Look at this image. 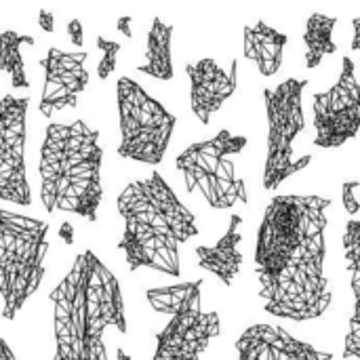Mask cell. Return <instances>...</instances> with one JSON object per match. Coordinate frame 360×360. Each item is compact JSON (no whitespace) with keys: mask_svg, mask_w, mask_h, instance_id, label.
Wrapping results in <instances>:
<instances>
[{"mask_svg":"<svg viewBox=\"0 0 360 360\" xmlns=\"http://www.w3.org/2000/svg\"><path fill=\"white\" fill-rule=\"evenodd\" d=\"M38 25H40L42 32L51 34L55 30V17H53V13L46 11V8H40L38 11Z\"/></svg>","mask_w":360,"mask_h":360,"instance_id":"27","label":"cell"},{"mask_svg":"<svg viewBox=\"0 0 360 360\" xmlns=\"http://www.w3.org/2000/svg\"><path fill=\"white\" fill-rule=\"evenodd\" d=\"M95 44L103 53L101 59H99V65H97V76H99V80H108L110 74L116 70V57H118V51H120V42L110 40V38L99 34L95 38Z\"/></svg>","mask_w":360,"mask_h":360,"instance_id":"24","label":"cell"},{"mask_svg":"<svg viewBox=\"0 0 360 360\" xmlns=\"http://www.w3.org/2000/svg\"><path fill=\"white\" fill-rule=\"evenodd\" d=\"M331 198L274 196L257 230L255 276L268 314L297 323L323 316L331 306L325 272V230Z\"/></svg>","mask_w":360,"mask_h":360,"instance_id":"1","label":"cell"},{"mask_svg":"<svg viewBox=\"0 0 360 360\" xmlns=\"http://www.w3.org/2000/svg\"><path fill=\"white\" fill-rule=\"evenodd\" d=\"M314 146L331 150L354 139L360 131V82L352 57L342 59L338 82L314 93Z\"/></svg>","mask_w":360,"mask_h":360,"instance_id":"8","label":"cell"},{"mask_svg":"<svg viewBox=\"0 0 360 360\" xmlns=\"http://www.w3.org/2000/svg\"><path fill=\"white\" fill-rule=\"evenodd\" d=\"M0 360H19L17 359V354L13 352V348L6 344L4 338H0Z\"/></svg>","mask_w":360,"mask_h":360,"instance_id":"30","label":"cell"},{"mask_svg":"<svg viewBox=\"0 0 360 360\" xmlns=\"http://www.w3.org/2000/svg\"><path fill=\"white\" fill-rule=\"evenodd\" d=\"M118 249L124 253L129 270L150 268L169 276H179V243L171 236H162L137 221H124Z\"/></svg>","mask_w":360,"mask_h":360,"instance_id":"13","label":"cell"},{"mask_svg":"<svg viewBox=\"0 0 360 360\" xmlns=\"http://www.w3.org/2000/svg\"><path fill=\"white\" fill-rule=\"evenodd\" d=\"M243 57L253 61L262 76H274L283 63V51L289 42L287 34L270 27L266 21L243 27Z\"/></svg>","mask_w":360,"mask_h":360,"instance_id":"17","label":"cell"},{"mask_svg":"<svg viewBox=\"0 0 360 360\" xmlns=\"http://www.w3.org/2000/svg\"><path fill=\"white\" fill-rule=\"evenodd\" d=\"M190 78V105L194 116L209 124L211 116L232 97L238 86V59H232L226 72L213 57H205L186 65Z\"/></svg>","mask_w":360,"mask_h":360,"instance_id":"12","label":"cell"},{"mask_svg":"<svg viewBox=\"0 0 360 360\" xmlns=\"http://www.w3.org/2000/svg\"><path fill=\"white\" fill-rule=\"evenodd\" d=\"M68 34H70V40H72V44L74 46H82L84 44V30H82V23H80V19H70L68 21Z\"/></svg>","mask_w":360,"mask_h":360,"instance_id":"26","label":"cell"},{"mask_svg":"<svg viewBox=\"0 0 360 360\" xmlns=\"http://www.w3.org/2000/svg\"><path fill=\"white\" fill-rule=\"evenodd\" d=\"M27 97L0 99V198L21 207L32 205L25 171V116Z\"/></svg>","mask_w":360,"mask_h":360,"instance_id":"9","label":"cell"},{"mask_svg":"<svg viewBox=\"0 0 360 360\" xmlns=\"http://www.w3.org/2000/svg\"><path fill=\"white\" fill-rule=\"evenodd\" d=\"M49 300L55 329L53 360H108L105 331L127 333L120 283L91 249L76 255Z\"/></svg>","mask_w":360,"mask_h":360,"instance_id":"2","label":"cell"},{"mask_svg":"<svg viewBox=\"0 0 360 360\" xmlns=\"http://www.w3.org/2000/svg\"><path fill=\"white\" fill-rule=\"evenodd\" d=\"M354 293V314L350 319L348 335L344 342V359L360 360V285H352Z\"/></svg>","mask_w":360,"mask_h":360,"instance_id":"23","label":"cell"},{"mask_svg":"<svg viewBox=\"0 0 360 360\" xmlns=\"http://www.w3.org/2000/svg\"><path fill=\"white\" fill-rule=\"evenodd\" d=\"M116 105L120 122L118 156L160 165L177 118L129 76H120L116 82Z\"/></svg>","mask_w":360,"mask_h":360,"instance_id":"5","label":"cell"},{"mask_svg":"<svg viewBox=\"0 0 360 360\" xmlns=\"http://www.w3.org/2000/svg\"><path fill=\"white\" fill-rule=\"evenodd\" d=\"M116 207L124 221H137L162 236L175 238L179 245L198 236L194 213L179 202L158 171H152L146 179L131 181L120 192Z\"/></svg>","mask_w":360,"mask_h":360,"instance_id":"7","label":"cell"},{"mask_svg":"<svg viewBox=\"0 0 360 360\" xmlns=\"http://www.w3.org/2000/svg\"><path fill=\"white\" fill-rule=\"evenodd\" d=\"M103 148L84 120L49 124L40 148V200L46 213L65 211L97 221L103 198Z\"/></svg>","mask_w":360,"mask_h":360,"instance_id":"3","label":"cell"},{"mask_svg":"<svg viewBox=\"0 0 360 360\" xmlns=\"http://www.w3.org/2000/svg\"><path fill=\"white\" fill-rule=\"evenodd\" d=\"M86 59V51H61L57 46L46 51V57L40 61L44 68V84L38 105L42 116L49 118L59 110L78 105V95L89 84V72L84 68Z\"/></svg>","mask_w":360,"mask_h":360,"instance_id":"11","label":"cell"},{"mask_svg":"<svg viewBox=\"0 0 360 360\" xmlns=\"http://www.w3.org/2000/svg\"><path fill=\"white\" fill-rule=\"evenodd\" d=\"M171 40H173V25L165 23L160 17H154L146 42V61L139 63L137 70L158 80H171L173 78Z\"/></svg>","mask_w":360,"mask_h":360,"instance_id":"18","label":"cell"},{"mask_svg":"<svg viewBox=\"0 0 360 360\" xmlns=\"http://www.w3.org/2000/svg\"><path fill=\"white\" fill-rule=\"evenodd\" d=\"M338 17H329L323 13H312L306 21L304 42H306V68L314 70L321 65L325 55H333L338 44L333 40V30L338 25Z\"/></svg>","mask_w":360,"mask_h":360,"instance_id":"19","label":"cell"},{"mask_svg":"<svg viewBox=\"0 0 360 360\" xmlns=\"http://www.w3.org/2000/svg\"><path fill=\"white\" fill-rule=\"evenodd\" d=\"M240 215H232L226 234L213 245V247H196L198 266L211 274H215L226 287L234 283V278L240 272L243 266V253L238 251V245L243 240L240 234Z\"/></svg>","mask_w":360,"mask_h":360,"instance_id":"16","label":"cell"},{"mask_svg":"<svg viewBox=\"0 0 360 360\" xmlns=\"http://www.w3.org/2000/svg\"><path fill=\"white\" fill-rule=\"evenodd\" d=\"M236 354L238 360H333V354L316 350L274 325L249 327L236 342Z\"/></svg>","mask_w":360,"mask_h":360,"instance_id":"14","label":"cell"},{"mask_svg":"<svg viewBox=\"0 0 360 360\" xmlns=\"http://www.w3.org/2000/svg\"><path fill=\"white\" fill-rule=\"evenodd\" d=\"M116 360H131V356H129L122 348H118V350H116Z\"/></svg>","mask_w":360,"mask_h":360,"instance_id":"32","label":"cell"},{"mask_svg":"<svg viewBox=\"0 0 360 360\" xmlns=\"http://www.w3.org/2000/svg\"><path fill=\"white\" fill-rule=\"evenodd\" d=\"M200 287H202V281L181 283V285H173V287H158V289H148L146 297L154 312L173 316L190 300V295Z\"/></svg>","mask_w":360,"mask_h":360,"instance_id":"21","label":"cell"},{"mask_svg":"<svg viewBox=\"0 0 360 360\" xmlns=\"http://www.w3.org/2000/svg\"><path fill=\"white\" fill-rule=\"evenodd\" d=\"M352 27H354V38H352V51L360 53V17L352 19Z\"/></svg>","mask_w":360,"mask_h":360,"instance_id":"31","label":"cell"},{"mask_svg":"<svg viewBox=\"0 0 360 360\" xmlns=\"http://www.w3.org/2000/svg\"><path fill=\"white\" fill-rule=\"evenodd\" d=\"M23 44L34 46V36L19 34L13 30H0V72H6L11 76V82L15 89H27L30 86L23 55H21Z\"/></svg>","mask_w":360,"mask_h":360,"instance_id":"20","label":"cell"},{"mask_svg":"<svg viewBox=\"0 0 360 360\" xmlns=\"http://www.w3.org/2000/svg\"><path fill=\"white\" fill-rule=\"evenodd\" d=\"M59 238H61L65 245H74V228H72L70 221H63V224L59 226Z\"/></svg>","mask_w":360,"mask_h":360,"instance_id":"28","label":"cell"},{"mask_svg":"<svg viewBox=\"0 0 360 360\" xmlns=\"http://www.w3.org/2000/svg\"><path fill=\"white\" fill-rule=\"evenodd\" d=\"M131 21H133V17H129V15H124V17H120V19L116 21V30H118L120 34H124L127 38H133Z\"/></svg>","mask_w":360,"mask_h":360,"instance_id":"29","label":"cell"},{"mask_svg":"<svg viewBox=\"0 0 360 360\" xmlns=\"http://www.w3.org/2000/svg\"><path fill=\"white\" fill-rule=\"evenodd\" d=\"M49 224L0 209V297L2 319L15 321L44 278Z\"/></svg>","mask_w":360,"mask_h":360,"instance_id":"4","label":"cell"},{"mask_svg":"<svg viewBox=\"0 0 360 360\" xmlns=\"http://www.w3.org/2000/svg\"><path fill=\"white\" fill-rule=\"evenodd\" d=\"M247 137L245 135H234L230 131H219L213 139L198 141L188 146L175 160V167L181 173H205V175H215L219 162L224 158L236 156L245 150Z\"/></svg>","mask_w":360,"mask_h":360,"instance_id":"15","label":"cell"},{"mask_svg":"<svg viewBox=\"0 0 360 360\" xmlns=\"http://www.w3.org/2000/svg\"><path fill=\"white\" fill-rule=\"evenodd\" d=\"M356 188H359V181H346L342 186V200H344V209L350 213V215H356L360 211V202L356 200Z\"/></svg>","mask_w":360,"mask_h":360,"instance_id":"25","label":"cell"},{"mask_svg":"<svg viewBox=\"0 0 360 360\" xmlns=\"http://www.w3.org/2000/svg\"><path fill=\"white\" fill-rule=\"evenodd\" d=\"M344 255L346 270L352 276V285H360V221L350 219L344 232Z\"/></svg>","mask_w":360,"mask_h":360,"instance_id":"22","label":"cell"},{"mask_svg":"<svg viewBox=\"0 0 360 360\" xmlns=\"http://www.w3.org/2000/svg\"><path fill=\"white\" fill-rule=\"evenodd\" d=\"M217 335L219 314L202 312L200 289H196L156 335V352L152 360H200L209 342Z\"/></svg>","mask_w":360,"mask_h":360,"instance_id":"10","label":"cell"},{"mask_svg":"<svg viewBox=\"0 0 360 360\" xmlns=\"http://www.w3.org/2000/svg\"><path fill=\"white\" fill-rule=\"evenodd\" d=\"M308 80L287 78L276 89H264L268 116V156L264 167V190H276L283 181L304 171L312 162V154L293 158V141L304 131L302 95Z\"/></svg>","mask_w":360,"mask_h":360,"instance_id":"6","label":"cell"}]
</instances>
